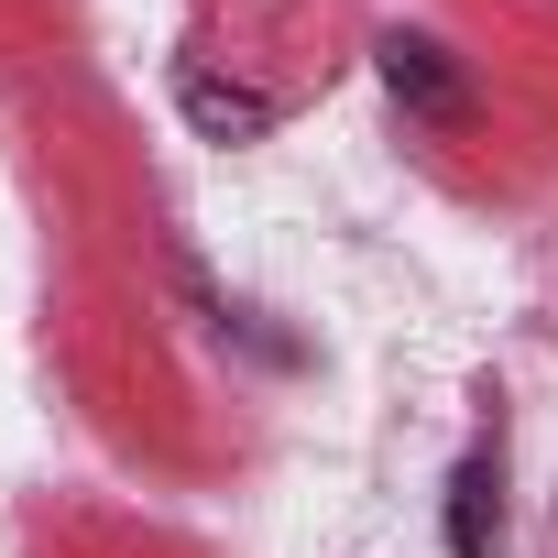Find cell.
I'll list each match as a JSON object with an SVG mask.
<instances>
[{
	"label": "cell",
	"instance_id": "6da1fadb",
	"mask_svg": "<svg viewBox=\"0 0 558 558\" xmlns=\"http://www.w3.org/2000/svg\"><path fill=\"white\" fill-rule=\"evenodd\" d=\"M384 88H395L405 110H427V121H460V110H471L449 45H427V34H384Z\"/></svg>",
	"mask_w": 558,
	"mask_h": 558
},
{
	"label": "cell",
	"instance_id": "7a4b0ae2",
	"mask_svg": "<svg viewBox=\"0 0 558 558\" xmlns=\"http://www.w3.org/2000/svg\"><path fill=\"white\" fill-rule=\"evenodd\" d=\"M175 110H186L208 143H263V132H274V99L241 88V77H208V66H175Z\"/></svg>",
	"mask_w": 558,
	"mask_h": 558
},
{
	"label": "cell",
	"instance_id": "3957f363",
	"mask_svg": "<svg viewBox=\"0 0 558 558\" xmlns=\"http://www.w3.org/2000/svg\"><path fill=\"white\" fill-rule=\"evenodd\" d=\"M493 547H504V460L471 449L449 471V558H493Z\"/></svg>",
	"mask_w": 558,
	"mask_h": 558
}]
</instances>
